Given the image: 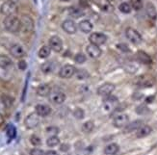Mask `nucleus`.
<instances>
[{
  "instance_id": "nucleus-1",
  "label": "nucleus",
  "mask_w": 157,
  "mask_h": 155,
  "mask_svg": "<svg viewBox=\"0 0 157 155\" xmlns=\"http://www.w3.org/2000/svg\"><path fill=\"white\" fill-rule=\"evenodd\" d=\"M3 23L5 29L10 33H17L21 29V21L15 15L6 17Z\"/></svg>"
},
{
  "instance_id": "nucleus-2",
  "label": "nucleus",
  "mask_w": 157,
  "mask_h": 155,
  "mask_svg": "<svg viewBox=\"0 0 157 155\" xmlns=\"http://www.w3.org/2000/svg\"><path fill=\"white\" fill-rule=\"evenodd\" d=\"M119 106V100L116 96H107L105 97L103 103H102V109L107 114L113 113Z\"/></svg>"
},
{
  "instance_id": "nucleus-3",
  "label": "nucleus",
  "mask_w": 157,
  "mask_h": 155,
  "mask_svg": "<svg viewBox=\"0 0 157 155\" xmlns=\"http://www.w3.org/2000/svg\"><path fill=\"white\" fill-rule=\"evenodd\" d=\"M17 11V4L12 1V0H7L2 5L0 6V12L2 15L8 17V16H13Z\"/></svg>"
},
{
  "instance_id": "nucleus-4",
  "label": "nucleus",
  "mask_w": 157,
  "mask_h": 155,
  "mask_svg": "<svg viewBox=\"0 0 157 155\" xmlns=\"http://www.w3.org/2000/svg\"><path fill=\"white\" fill-rule=\"evenodd\" d=\"M125 36L134 44H139L143 40L141 34L137 30H135L134 28H131V27H128V28L125 30Z\"/></svg>"
},
{
  "instance_id": "nucleus-5",
  "label": "nucleus",
  "mask_w": 157,
  "mask_h": 155,
  "mask_svg": "<svg viewBox=\"0 0 157 155\" xmlns=\"http://www.w3.org/2000/svg\"><path fill=\"white\" fill-rule=\"evenodd\" d=\"M89 40L92 44L100 46L102 44H104L107 40V36L103 33H99V32H94L92 33L90 37H89Z\"/></svg>"
},
{
  "instance_id": "nucleus-6",
  "label": "nucleus",
  "mask_w": 157,
  "mask_h": 155,
  "mask_svg": "<svg viewBox=\"0 0 157 155\" xmlns=\"http://www.w3.org/2000/svg\"><path fill=\"white\" fill-rule=\"evenodd\" d=\"M40 123V116L37 113H31L30 115L26 117L24 120V124L26 128L28 129H34L36 128Z\"/></svg>"
},
{
  "instance_id": "nucleus-7",
  "label": "nucleus",
  "mask_w": 157,
  "mask_h": 155,
  "mask_svg": "<svg viewBox=\"0 0 157 155\" xmlns=\"http://www.w3.org/2000/svg\"><path fill=\"white\" fill-rule=\"evenodd\" d=\"M48 97L51 103L59 105L64 103V101L66 100V94L62 91H51Z\"/></svg>"
},
{
  "instance_id": "nucleus-8",
  "label": "nucleus",
  "mask_w": 157,
  "mask_h": 155,
  "mask_svg": "<svg viewBox=\"0 0 157 155\" xmlns=\"http://www.w3.org/2000/svg\"><path fill=\"white\" fill-rule=\"evenodd\" d=\"M76 72V69L71 65H65L64 66L61 67V70L59 71V76L61 78L67 79L72 77Z\"/></svg>"
},
{
  "instance_id": "nucleus-9",
  "label": "nucleus",
  "mask_w": 157,
  "mask_h": 155,
  "mask_svg": "<svg viewBox=\"0 0 157 155\" xmlns=\"http://www.w3.org/2000/svg\"><path fill=\"white\" fill-rule=\"evenodd\" d=\"M115 90V86L112 83H105V84H102L98 89V94L100 96H103V97H107V96H110L111 93L114 92Z\"/></svg>"
},
{
  "instance_id": "nucleus-10",
  "label": "nucleus",
  "mask_w": 157,
  "mask_h": 155,
  "mask_svg": "<svg viewBox=\"0 0 157 155\" xmlns=\"http://www.w3.org/2000/svg\"><path fill=\"white\" fill-rule=\"evenodd\" d=\"M128 121H129V118L126 114H119L114 118L113 124L117 128H122L128 124Z\"/></svg>"
},
{
  "instance_id": "nucleus-11",
  "label": "nucleus",
  "mask_w": 157,
  "mask_h": 155,
  "mask_svg": "<svg viewBox=\"0 0 157 155\" xmlns=\"http://www.w3.org/2000/svg\"><path fill=\"white\" fill-rule=\"evenodd\" d=\"M49 47L55 52H61L63 49V40L58 36H52L49 39Z\"/></svg>"
},
{
  "instance_id": "nucleus-12",
  "label": "nucleus",
  "mask_w": 157,
  "mask_h": 155,
  "mask_svg": "<svg viewBox=\"0 0 157 155\" xmlns=\"http://www.w3.org/2000/svg\"><path fill=\"white\" fill-rule=\"evenodd\" d=\"M91 1L94 4L97 5L98 8L103 12L108 13V12L113 11V9H114V7H113L110 0H91Z\"/></svg>"
},
{
  "instance_id": "nucleus-13",
  "label": "nucleus",
  "mask_w": 157,
  "mask_h": 155,
  "mask_svg": "<svg viewBox=\"0 0 157 155\" xmlns=\"http://www.w3.org/2000/svg\"><path fill=\"white\" fill-rule=\"evenodd\" d=\"M10 53L13 55V57H15L17 59H21L26 56V52L24 50L23 47L20 44H13L10 48Z\"/></svg>"
},
{
  "instance_id": "nucleus-14",
  "label": "nucleus",
  "mask_w": 157,
  "mask_h": 155,
  "mask_svg": "<svg viewBox=\"0 0 157 155\" xmlns=\"http://www.w3.org/2000/svg\"><path fill=\"white\" fill-rule=\"evenodd\" d=\"M62 28H63V30L66 33L72 35V34L76 33V31H77V25H76V23L74 22L72 19H67V20H65V21L62 23Z\"/></svg>"
},
{
  "instance_id": "nucleus-15",
  "label": "nucleus",
  "mask_w": 157,
  "mask_h": 155,
  "mask_svg": "<svg viewBox=\"0 0 157 155\" xmlns=\"http://www.w3.org/2000/svg\"><path fill=\"white\" fill-rule=\"evenodd\" d=\"M21 21V29L24 33H29L32 31L33 29V26H34V22L30 17L28 16H23L22 18L20 19Z\"/></svg>"
},
{
  "instance_id": "nucleus-16",
  "label": "nucleus",
  "mask_w": 157,
  "mask_h": 155,
  "mask_svg": "<svg viewBox=\"0 0 157 155\" xmlns=\"http://www.w3.org/2000/svg\"><path fill=\"white\" fill-rule=\"evenodd\" d=\"M86 51H87V54L89 56H90L91 58H94V59H97L98 58L100 55H101V49L100 47L98 46V45H94V44H92L90 43L86 48Z\"/></svg>"
},
{
  "instance_id": "nucleus-17",
  "label": "nucleus",
  "mask_w": 157,
  "mask_h": 155,
  "mask_svg": "<svg viewBox=\"0 0 157 155\" xmlns=\"http://www.w3.org/2000/svg\"><path fill=\"white\" fill-rule=\"evenodd\" d=\"M136 84L140 87H151L154 84V79L148 75H142L138 77Z\"/></svg>"
},
{
  "instance_id": "nucleus-18",
  "label": "nucleus",
  "mask_w": 157,
  "mask_h": 155,
  "mask_svg": "<svg viewBox=\"0 0 157 155\" xmlns=\"http://www.w3.org/2000/svg\"><path fill=\"white\" fill-rule=\"evenodd\" d=\"M152 129L149 125H141L137 130H136V137L142 139L148 136L151 133Z\"/></svg>"
},
{
  "instance_id": "nucleus-19",
  "label": "nucleus",
  "mask_w": 157,
  "mask_h": 155,
  "mask_svg": "<svg viewBox=\"0 0 157 155\" xmlns=\"http://www.w3.org/2000/svg\"><path fill=\"white\" fill-rule=\"evenodd\" d=\"M35 109L40 117H47L51 113V108L46 104H38Z\"/></svg>"
},
{
  "instance_id": "nucleus-20",
  "label": "nucleus",
  "mask_w": 157,
  "mask_h": 155,
  "mask_svg": "<svg viewBox=\"0 0 157 155\" xmlns=\"http://www.w3.org/2000/svg\"><path fill=\"white\" fill-rule=\"evenodd\" d=\"M51 93V88L47 84H42L37 88V94L39 96H48Z\"/></svg>"
},
{
  "instance_id": "nucleus-21",
  "label": "nucleus",
  "mask_w": 157,
  "mask_h": 155,
  "mask_svg": "<svg viewBox=\"0 0 157 155\" xmlns=\"http://www.w3.org/2000/svg\"><path fill=\"white\" fill-rule=\"evenodd\" d=\"M137 59L140 63L145 64V65H151L152 62V60L149 57V55H147L146 52L141 51V50L137 52Z\"/></svg>"
},
{
  "instance_id": "nucleus-22",
  "label": "nucleus",
  "mask_w": 157,
  "mask_h": 155,
  "mask_svg": "<svg viewBox=\"0 0 157 155\" xmlns=\"http://www.w3.org/2000/svg\"><path fill=\"white\" fill-rule=\"evenodd\" d=\"M78 27H79V29L82 32L86 33V34L92 32V30H93V24H92V22L90 21V20H87V19L80 21V23L78 24Z\"/></svg>"
},
{
  "instance_id": "nucleus-23",
  "label": "nucleus",
  "mask_w": 157,
  "mask_h": 155,
  "mask_svg": "<svg viewBox=\"0 0 157 155\" xmlns=\"http://www.w3.org/2000/svg\"><path fill=\"white\" fill-rule=\"evenodd\" d=\"M146 12H147V15L149 18H151V19H156L157 17V11H156V8H155V6L151 3V2H148L146 6Z\"/></svg>"
},
{
  "instance_id": "nucleus-24",
  "label": "nucleus",
  "mask_w": 157,
  "mask_h": 155,
  "mask_svg": "<svg viewBox=\"0 0 157 155\" xmlns=\"http://www.w3.org/2000/svg\"><path fill=\"white\" fill-rule=\"evenodd\" d=\"M120 150V147L117 144H109L108 146H105L104 148V153L106 155H115V154H117Z\"/></svg>"
},
{
  "instance_id": "nucleus-25",
  "label": "nucleus",
  "mask_w": 157,
  "mask_h": 155,
  "mask_svg": "<svg viewBox=\"0 0 157 155\" xmlns=\"http://www.w3.org/2000/svg\"><path fill=\"white\" fill-rule=\"evenodd\" d=\"M50 52H51L50 47L47 45H44L40 48V50L38 52V55L40 59H46L47 57H49Z\"/></svg>"
},
{
  "instance_id": "nucleus-26",
  "label": "nucleus",
  "mask_w": 157,
  "mask_h": 155,
  "mask_svg": "<svg viewBox=\"0 0 157 155\" xmlns=\"http://www.w3.org/2000/svg\"><path fill=\"white\" fill-rule=\"evenodd\" d=\"M142 125V121L141 120H135L133 123H129L125 126L124 128V132L128 133V132H132V131H136L138 128Z\"/></svg>"
},
{
  "instance_id": "nucleus-27",
  "label": "nucleus",
  "mask_w": 157,
  "mask_h": 155,
  "mask_svg": "<svg viewBox=\"0 0 157 155\" xmlns=\"http://www.w3.org/2000/svg\"><path fill=\"white\" fill-rule=\"evenodd\" d=\"M69 13L70 16L74 17V18H78L80 17L83 16V10L81 8H78V7H71L69 9Z\"/></svg>"
},
{
  "instance_id": "nucleus-28",
  "label": "nucleus",
  "mask_w": 157,
  "mask_h": 155,
  "mask_svg": "<svg viewBox=\"0 0 157 155\" xmlns=\"http://www.w3.org/2000/svg\"><path fill=\"white\" fill-rule=\"evenodd\" d=\"M13 64L12 60L6 55H0V67L1 69H7L11 66Z\"/></svg>"
},
{
  "instance_id": "nucleus-29",
  "label": "nucleus",
  "mask_w": 157,
  "mask_h": 155,
  "mask_svg": "<svg viewBox=\"0 0 157 155\" xmlns=\"http://www.w3.org/2000/svg\"><path fill=\"white\" fill-rule=\"evenodd\" d=\"M94 129V123L92 120H88L82 124V131L85 133H91Z\"/></svg>"
},
{
  "instance_id": "nucleus-30",
  "label": "nucleus",
  "mask_w": 157,
  "mask_h": 155,
  "mask_svg": "<svg viewBox=\"0 0 157 155\" xmlns=\"http://www.w3.org/2000/svg\"><path fill=\"white\" fill-rule=\"evenodd\" d=\"M119 10L124 13H129L132 11V6L128 2H122L119 6Z\"/></svg>"
},
{
  "instance_id": "nucleus-31",
  "label": "nucleus",
  "mask_w": 157,
  "mask_h": 155,
  "mask_svg": "<svg viewBox=\"0 0 157 155\" xmlns=\"http://www.w3.org/2000/svg\"><path fill=\"white\" fill-rule=\"evenodd\" d=\"M60 144V139L57 136H50L46 140V145L49 147H54Z\"/></svg>"
},
{
  "instance_id": "nucleus-32",
  "label": "nucleus",
  "mask_w": 157,
  "mask_h": 155,
  "mask_svg": "<svg viewBox=\"0 0 157 155\" xmlns=\"http://www.w3.org/2000/svg\"><path fill=\"white\" fill-rule=\"evenodd\" d=\"M7 136H8V138L10 140H13V138L16 137L17 135V130H16V127L13 125H8V127H7Z\"/></svg>"
},
{
  "instance_id": "nucleus-33",
  "label": "nucleus",
  "mask_w": 157,
  "mask_h": 155,
  "mask_svg": "<svg viewBox=\"0 0 157 155\" xmlns=\"http://www.w3.org/2000/svg\"><path fill=\"white\" fill-rule=\"evenodd\" d=\"M54 69V64L52 62H46L44 63L43 66H42V70L43 72L44 73H49V72H52Z\"/></svg>"
},
{
  "instance_id": "nucleus-34",
  "label": "nucleus",
  "mask_w": 157,
  "mask_h": 155,
  "mask_svg": "<svg viewBox=\"0 0 157 155\" xmlns=\"http://www.w3.org/2000/svg\"><path fill=\"white\" fill-rule=\"evenodd\" d=\"M74 61L77 64H84L87 61V57L84 53H77L75 56H74Z\"/></svg>"
},
{
  "instance_id": "nucleus-35",
  "label": "nucleus",
  "mask_w": 157,
  "mask_h": 155,
  "mask_svg": "<svg viewBox=\"0 0 157 155\" xmlns=\"http://www.w3.org/2000/svg\"><path fill=\"white\" fill-rule=\"evenodd\" d=\"M131 6H132V9H134L136 11H139L143 8L144 3H143V0H132Z\"/></svg>"
},
{
  "instance_id": "nucleus-36",
  "label": "nucleus",
  "mask_w": 157,
  "mask_h": 155,
  "mask_svg": "<svg viewBox=\"0 0 157 155\" xmlns=\"http://www.w3.org/2000/svg\"><path fill=\"white\" fill-rule=\"evenodd\" d=\"M73 116L77 119H82L85 117V112L83 109H81V108H76V109L73 111Z\"/></svg>"
},
{
  "instance_id": "nucleus-37",
  "label": "nucleus",
  "mask_w": 157,
  "mask_h": 155,
  "mask_svg": "<svg viewBox=\"0 0 157 155\" xmlns=\"http://www.w3.org/2000/svg\"><path fill=\"white\" fill-rule=\"evenodd\" d=\"M30 143L34 146H39L42 145V140H40V138L39 136H37V135H32L30 137Z\"/></svg>"
},
{
  "instance_id": "nucleus-38",
  "label": "nucleus",
  "mask_w": 157,
  "mask_h": 155,
  "mask_svg": "<svg viewBox=\"0 0 157 155\" xmlns=\"http://www.w3.org/2000/svg\"><path fill=\"white\" fill-rule=\"evenodd\" d=\"M74 75H76L78 79H86L89 77V73L85 70H76Z\"/></svg>"
},
{
  "instance_id": "nucleus-39",
  "label": "nucleus",
  "mask_w": 157,
  "mask_h": 155,
  "mask_svg": "<svg viewBox=\"0 0 157 155\" xmlns=\"http://www.w3.org/2000/svg\"><path fill=\"white\" fill-rule=\"evenodd\" d=\"M59 128L56 126H49L46 128V133L47 134H50L51 136H56V135L59 133Z\"/></svg>"
},
{
  "instance_id": "nucleus-40",
  "label": "nucleus",
  "mask_w": 157,
  "mask_h": 155,
  "mask_svg": "<svg viewBox=\"0 0 157 155\" xmlns=\"http://www.w3.org/2000/svg\"><path fill=\"white\" fill-rule=\"evenodd\" d=\"M2 102L6 107H11L13 104V99L8 96H2Z\"/></svg>"
},
{
  "instance_id": "nucleus-41",
  "label": "nucleus",
  "mask_w": 157,
  "mask_h": 155,
  "mask_svg": "<svg viewBox=\"0 0 157 155\" xmlns=\"http://www.w3.org/2000/svg\"><path fill=\"white\" fill-rule=\"evenodd\" d=\"M30 155H45V152L40 148H33L30 150Z\"/></svg>"
},
{
  "instance_id": "nucleus-42",
  "label": "nucleus",
  "mask_w": 157,
  "mask_h": 155,
  "mask_svg": "<svg viewBox=\"0 0 157 155\" xmlns=\"http://www.w3.org/2000/svg\"><path fill=\"white\" fill-rule=\"evenodd\" d=\"M71 149V146L69 144H62L60 146V150L62 152H65V153H67Z\"/></svg>"
},
{
  "instance_id": "nucleus-43",
  "label": "nucleus",
  "mask_w": 157,
  "mask_h": 155,
  "mask_svg": "<svg viewBox=\"0 0 157 155\" xmlns=\"http://www.w3.org/2000/svg\"><path fill=\"white\" fill-rule=\"evenodd\" d=\"M17 66H18V69L20 70H25L26 67H27V63H26V61H24V60H20L18 62Z\"/></svg>"
},
{
  "instance_id": "nucleus-44",
  "label": "nucleus",
  "mask_w": 157,
  "mask_h": 155,
  "mask_svg": "<svg viewBox=\"0 0 157 155\" xmlns=\"http://www.w3.org/2000/svg\"><path fill=\"white\" fill-rule=\"evenodd\" d=\"M118 47H119V48H120L121 50H122V51H129V48L127 47L126 44L121 43V44H118Z\"/></svg>"
},
{
  "instance_id": "nucleus-45",
  "label": "nucleus",
  "mask_w": 157,
  "mask_h": 155,
  "mask_svg": "<svg viewBox=\"0 0 157 155\" xmlns=\"http://www.w3.org/2000/svg\"><path fill=\"white\" fill-rule=\"evenodd\" d=\"M45 155H59V153L57 152V151H55V150H47L46 152H45Z\"/></svg>"
},
{
  "instance_id": "nucleus-46",
  "label": "nucleus",
  "mask_w": 157,
  "mask_h": 155,
  "mask_svg": "<svg viewBox=\"0 0 157 155\" xmlns=\"http://www.w3.org/2000/svg\"><path fill=\"white\" fill-rule=\"evenodd\" d=\"M4 123V117H3V115L0 113V125H2Z\"/></svg>"
},
{
  "instance_id": "nucleus-47",
  "label": "nucleus",
  "mask_w": 157,
  "mask_h": 155,
  "mask_svg": "<svg viewBox=\"0 0 157 155\" xmlns=\"http://www.w3.org/2000/svg\"><path fill=\"white\" fill-rule=\"evenodd\" d=\"M65 155H77V153H75V152H67Z\"/></svg>"
},
{
  "instance_id": "nucleus-48",
  "label": "nucleus",
  "mask_w": 157,
  "mask_h": 155,
  "mask_svg": "<svg viewBox=\"0 0 157 155\" xmlns=\"http://www.w3.org/2000/svg\"><path fill=\"white\" fill-rule=\"evenodd\" d=\"M60 1H62V2H70V1H71V0H60Z\"/></svg>"
},
{
  "instance_id": "nucleus-49",
  "label": "nucleus",
  "mask_w": 157,
  "mask_h": 155,
  "mask_svg": "<svg viewBox=\"0 0 157 155\" xmlns=\"http://www.w3.org/2000/svg\"><path fill=\"white\" fill-rule=\"evenodd\" d=\"M110 1H112V0H110Z\"/></svg>"
}]
</instances>
